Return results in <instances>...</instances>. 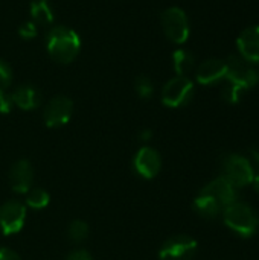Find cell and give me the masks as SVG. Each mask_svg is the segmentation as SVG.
Returning a JSON list of instances; mask_svg holds the SVG:
<instances>
[{
	"mask_svg": "<svg viewBox=\"0 0 259 260\" xmlns=\"http://www.w3.org/2000/svg\"><path fill=\"white\" fill-rule=\"evenodd\" d=\"M46 49L53 61L60 64H69L81 50V38L70 27L55 26L46 37Z\"/></svg>",
	"mask_w": 259,
	"mask_h": 260,
	"instance_id": "obj_1",
	"label": "cell"
},
{
	"mask_svg": "<svg viewBox=\"0 0 259 260\" xmlns=\"http://www.w3.org/2000/svg\"><path fill=\"white\" fill-rule=\"evenodd\" d=\"M223 221L227 229L241 238H252L259 230L256 212L246 203L235 201L223 210Z\"/></svg>",
	"mask_w": 259,
	"mask_h": 260,
	"instance_id": "obj_2",
	"label": "cell"
},
{
	"mask_svg": "<svg viewBox=\"0 0 259 260\" xmlns=\"http://www.w3.org/2000/svg\"><path fill=\"white\" fill-rule=\"evenodd\" d=\"M223 178H226L235 189L252 184L255 178V169L247 157L240 154H231L223 160Z\"/></svg>",
	"mask_w": 259,
	"mask_h": 260,
	"instance_id": "obj_3",
	"label": "cell"
},
{
	"mask_svg": "<svg viewBox=\"0 0 259 260\" xmlns=\"http://www.w3.org/2000/svg\"><path fill=\"white\" fill-rule=\"evenodd\" d=\"M160 24L168 40H171L176 44H183L189 38L191 26L189 18L186 12L182 8L172 6L162 12L160 15Z\"/></svg>",
	"mask_w": 259,
	"mask_h": 260,
	"instance_id": "obj_4",
	"label": "cell"
},
{
	"mask_svg": "<svg viewBox=\"0 0 259 260\" xmlns=\"http://www.w3.org/2000/svg\"><path fill=\"white\" fill-rule=\"evenodd\" d=\"M226 64H227V75L224 81L240 87L244 91L250 90L259 82V73L241 55H231Z\"/></svg>",
	"mask_w": 259,
	"mask_h": 260,
	"instance_id": "obj_5",
	"label": "cell"
},
{
	"mask_svg": "<svg viewBox=\"0 0 259 260\" xmlns=\"http://www.w3.org/2000/svg\"><path fill=\"white\" fill-rule=\"evenodd\" d=\"M194 96V82L188 76H176L169 79L162 90V102L169 108L188 105Z\"/></svg>",
	"mask_w": 259,
	"mask_h": 260,
	"instance_id": "obj_6",
	"label": "cell"
},
{
	"mask_svg": "<svg viewBox=\"0 0 259 260\" xmlns=\"http://www.w3.org/2000/svg\"><path fill=\"white\" fill-rule=\"evenodd\" d=\"M198 244L188 235H177L169 238L159 251L160 260H192L197 254Z\"/></svg>",
	"mask_w": 259,
	"mask_h": 260,
	"instance_id": "obj_7",
	"label": "cell"
},
{
	"mask_svg": "<svg viewBox=\"0 0 259 260\" xmlns=\"http://www.w3.org/2000/svg\"><path fill=\"white\" fill-rule=\"evenodd\" d=\"M73 113V102L67 96H55L50 99L44 108L43 119L46 126L49 128H60L64 126Z\"/></svg>",
	"mask_w": 259,
	"mask_h": 260,
	"instance_id": "obj_8",
	"label": "cell"
},
{
	"mask_svg": "<svg viewBox=\"0 0 259 260\" xmlns=\"http://www.w3.org/2000/svg\"><path fill=\"white\" fill-rule=\"evenodd\" d=\"M26 207L20 201H8L0 207V232L6 236L15 235L23 229Z\"/></svg>",
	"mask_w": 259,
	"mask_h": 260,
	"instance_id": "obj_9",
	"label": "cell"
},
{
	"mask_svg": "<svg viewBox=\"0 0 259 260\" xmlns=\"http://www.w3.org/2000/svg\"><path fill=\"white\" fill-rule=\"evenodd\" d=\"M133 166L134 171L145 180H151L154 178L162 168V158L160 154L150 146H143L137 151V154L134 155L133 160Z\"/></svg>",
	"mask_w": 259,
	"mask_h": 260,
	"instance_id": "obj_10",
	"label": "cell"
},
{
	"mask_svg": "<svg viewBox=\"0 0 259 260\" xmlns=\"http://www.w3.org/2000/svg\"><path fill=\"white\" fill-rule=\"evenodd\" d=\"M227 75V64L223 59L211 58L205 62H202L195 72L197 82L202 85H214L221 81H224Z\"/></svg>",
	"mask_w": 259,
	"mask_h": 260,
	"instance_id": "obj_11",
	"label": "cell"
},
{
	"mask_svg": "<svg viewBox=\"0 0 259 260\" xmlns=\"http://www.w3.org/2000/svg\"><path fill=\"white\" fill-rule=\"evenodd\" d=\"M200 193H205L211 198H214L221 207L223 210L231 206L232 203L237 201V189L223 177H218L215 180H212L209 184H206Z\"/></svg>",
	"mask_w": 259,
	"mask_h": 260,
	"instance_id": "obj_12",
	"label": "cell"
},
{
	"mask_svg": "<svg viewBox=\"0 0 259 260\" xmlns=\"http://www.w3.org/2000/svg\"><path fill=\"white\" fill-rule=\"evenodd\" d=\"M34 181V169L27 160H18L17 163L12 165L9 171V183L11 189L15 193H27L32 187Z\"/></svg>",
	"mask_w": 259,
	"mask_h": 260,
	"instance_id": "obj_13",
	"label": "cell"
},
{
	"mask_svg": "<svg viewBox=\"0 0 259 260\" xmlns=\"http://www.w3.org/2000/svg\"><path fill=\"white\" fill-rule=\"evenodd\" d=\"M238 55H241L250 64H259V24L244 29L238 40Z\"/></svg>",
	"mask_w": 259,
	"mask_h": 260,
	"instance_id": "obj_14",
	"label": "cell"
},
{
	"mask_svg": "<svg viewBox=\"0 0 259 260\" xmlns=\"http://www.w3.org/2000/svg\"><path fill=\"white\" fill-rule=\"evenodd\" d=\"M12 96V101H14V105H17L20 110H35L40 102H41V98H40V93L31 87V85H20L14 90V93H11Z\"/></svg>",
	"mask_w": 259,
	"mask_h": 260,
	"instance_id": "obj_15",
	"label": "cell"
},
{
	"mask_svg": "<svg viewBox=\"0 0 259 260\" xmlns=\"http://www.w3.org/2000/svg\"><path fill=\"white\" fill-rule=\"evenodd\" d=\"M194 210L205 219H214L223 213V207L214 198L205 193H198V197L194 200Z\"/></svg>",
	"mask_w": 259,
	"mask_h": 260,
	"instance_id": "obj_16",
	"label": "cell"
},
{
	"mask_svg": "<svg viewBox=\"0 0 259 260\" xmlns=\"http://www.w3.org/2000/svg\"><path fill=\"white\" fill-rule=\"evenodd\" d=\"M31 17L35 24H50L53 23V11L47 0H32L31 2Z\"/></svg>",
	"mask_w": 259,
	"mask_h": 260,
	"instance_id": "obj_17",
	"label": "cell"
},
{
	"mask_svg": "<svg viewBox=\"0 0 259 260\" xmlns=\"http://www.w3.org/2000/svg\"><path fill=\"white\" fill-rule=\"evenodd\" d=\"M172 66L177 76H186L195 66V58L189 50L177 49L172 53Z\"/></svg>",
	"mask_w": 259,
	"mask_h": 260,
	"instance_id": "obj_18",
	"label": "cell"
},
{
	"mask_svg": "<svg viewBox=\"0 0 259 260\" xmlns=\"http://www.w3.org/2000/svg\"><path fill=\"white\" fill-rule=\"evenodd\" d=\"M49 201H50V197L44 189H31L26 193V204L31 209L41 210V209L47 207Z\"/></svg>",
	"mask_w": 259,
	"mask_h": 260,
	"instance_id": "obj_19",
	"label": "cell"
},
{
	"mask_svg": "<svg viewBox=\"0 0 259 260\" xmlns=\"http://www.w3.org/2000/svg\"><path fill=\"white\" fill-rule=\"evenodd\" d=\"M67 235H69V239L72 242H82L89 235V225L84 221L76 219L69 225Z\"/></svg>",
	"mask_w": 259,
	"mask_h": 260,
	"instance_id": "obj_20",
	"label": "cell"
},
{
	"mask_svg": "<svg viewBox=\"0 0 259 260\" xmlns=\"http://www.w3.org/2000/svg\"><path fill=\"white\" fill-rule=\"evenodd\" d=\"M244 93H246V91L241 90L240 87H237V85H234V84L224 81V87H223V90H221V98H223L224 102L234 105V104H238V102L241 101V98H243Z\"/></svg>",
	"mask_w": 259,
	"mask_h": 260,
	"instance_id": "obj_21",
	"label": "cell"
},
{
	"mask_svg": "<svg viewBox=\"0 0 259 260\" xmlns=\"http://www.w3.org/2000/svg\"><path fill=\"white\" fill-rule=\"evenodd\" d=\"M134 88H136V93L142 98V99H150L154 93V85H153V81L145 76V75H140L136 78L134 81Z\"/></svg>",
	"mask_w": 259,
	"mask_h": 260,
	"instance_id": "obj_22",
	"label": "cell"
},
{
	"mask_svg": "<svg viewBox=\"0 0 259 260\" xmlns=\"http://www.w3.org/2000/svg\"><path fill=\"white\" fill-rule=\"evenodd\" d=\"M11 81H12L11 67L0 59V91H6V88L11 85Z\"/></svg>",
	"mask_w": 259,
	"mask_h": 260,
	"instance_id": "obj_23",
	"label": "cell"
},
{
	"mask_svg": "<svg viewBox=\"0 0 259 260\" xmlns=\"http://www.w3.org/2000/svg\"><path fill=\"white\" fill-rule=\"evenodd\" d=\"M18 35L23 40H32L37 37V24L34 21H26L18 27Z\"/></svg>",
	"mask_w": 259,
	"mask_h": 260,
	"instance_id": "obj_24",
	"label": "cell"
},
{
	"mask_svg": "<svg viewBox=\"0 0 259 260\" xmlns=\"http://www.w3.org/2000/svg\"><path fill=\"white\" fill-rule=\"evenodd\" d=\"M12 107H14L12 96L6 91H0V113L8 114V113H11Z\"/></svg>",
	"mask_w": 259,
	"mask_h": 260,
	"instance_id": "obj_25",
	"label": "cell"
},
{
	"mask_svg": "<svg viewBox=\"0 0 259 260\" xmlns=\"http://www.w3.org/2000/svg\"><path fill=\"white\" fill-rule=\"evenodd\" d=\"M66 260H93L92 259V256L85 251V250H75V251H72Z\"/></svg>",
	"mask_w": 259,
	"mask_h": 260,
	"instance_id": "obj_26",
	"label": "cell"
},
{
	"mask_svg": "<svg viewBox=\"0 0 259 260\" xmlns=\"http://www.w3.org/2000/svg\"><path fill=\"white\" fill-rule=\"evenodd\" d=\"M0 260H21L17 253L9 248H0Z\"/></svg>",
	"mask_w": 259,
	"mask_h": 260,
	"instance_id": "obj_27",
	"label": "cell"
},
{
	"mask_svg": "<svg viewBox=\"0 0 259 260\" xmlns=\"http://www.w3.org/2000/svg\"><path fill=\"white\" fill-rule=\"evenodd\" d=\"M249 161L252 163L253 169H255V166H256V168H259V149L258 148H252V149H250V158H249Z\"/></svg>",
	"mask_w": 259,
	"mask_h": 260,
	"instance_id": "obj_28",
	"label": "cell"
},
{
	"mask_svg": "<svg viewBox=\"0 0 259 260\" xmlns=\"http://www.w3.org/2000/svg\"><path fill=\"white\" fill-rule=\"evenodd\" d=\"M252 184H253V189H255V190L259 193V174L258 175H255V178H253Z\"/></svg>",
	"mask_w": 259,
	"mask_h": 260,
	"instance_id": "obj_29",
	"label": "cell"
},
{
	"mask_svg": "<svg viewBox=\"0 0 259 260\" xmlns=\"http://www.w3.org/2000/svg\"><path fill=\"white\" fill-rule=\"evenodd\" d=\"M150 139H151V131L150 129H145L142 133V140H150Z\"/></svg>",
	"mask_w": 259,
	"mask_h": 260,
	"instance_id": "obj_30",
	"label": "cell"
}]
</instances>
